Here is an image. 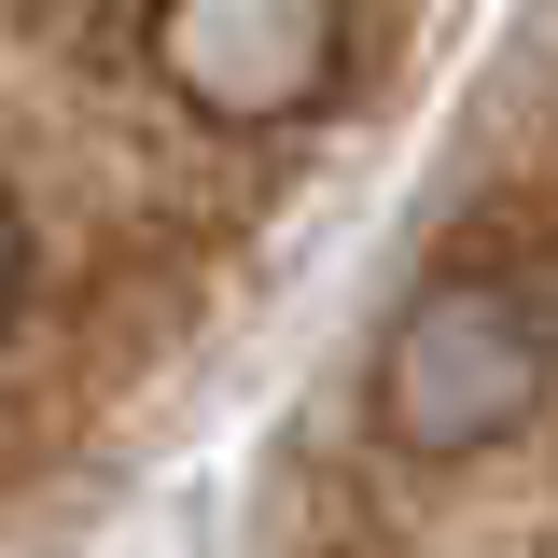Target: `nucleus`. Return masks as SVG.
Listing matches in <instances>:
<instances>
[{"label":"nucleus","instance_id":"obj_2","mask_svg":"<svg viewBox=\"0 0 558 558\" xmlns=\"http://www.w3.org/2000/svg\"><path fill=\"white\" fill-rule=\"evenodd\" d=\"M14 293H28V209H14V182H0V322H14Z\"/></svg>","mask_w":558,"mask_h":558},{"label":"nucleus","instance_id":"obj_1","mask_svg":"<svg viewBox=\"0 0 558 558\" xmlns=\"http://www.w3.org/2000/svg\"><path fill=\"white\" fill-rule=\"evenodd\" d=\"M154 70L209 126H293L349 70V0H154Z\"/></svg>","mask_w":558,"mask_h":558}]
</instances>
